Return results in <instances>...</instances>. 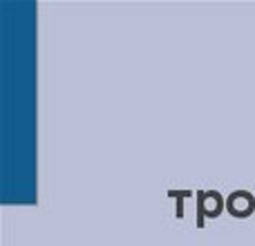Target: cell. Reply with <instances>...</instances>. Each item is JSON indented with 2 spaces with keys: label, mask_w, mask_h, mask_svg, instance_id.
I'll return each instance as SVG.
<instances>
[{
  "label": "cell",
  "mask_w": 255,
  "mask_h": 246,
  "mask_svg": "<svg viewBox=\"0 0 255 246\" xmlns=\"http://www.w3.org/2000/svg\"><path fill=\"white\" fill-rule=\"evenodd\" d=\"M168 197H175V217L181 220L184 217V199L186 197H193V190H168Z\"/></svg>",
  "instance_id": "2"
},
{
  "label": "cell",
  "mask_w": 255,
  "mask_h": 246,
  "mask_svg": "<svg viewBox=\"0 0 255 246\" xmlns=\"http://www.w3.org/2000/svg\"><path fill=\"white\" fill-rule=\"evenodd\" d=\"M206 217H208V211H206V190H197V229H202L206 224Z\"/></svg>",
  "instance_id": "3"
},
{
  "label": "cell",
  "mask_w": 255,
  "mask_h": 246,
  "mask_svg": "<svg viewBox=\"0 0 255 246\" xmlns=\"http://www.w3.org/2000/svg\"><path fill=\"white\" fill-rule=\"evenodd\" d=\"M226 211L233 217H249L255 211V197L251 190H233L226 197Z\"/></svg>",
  "instance_id": "1"
}]
</instances>
